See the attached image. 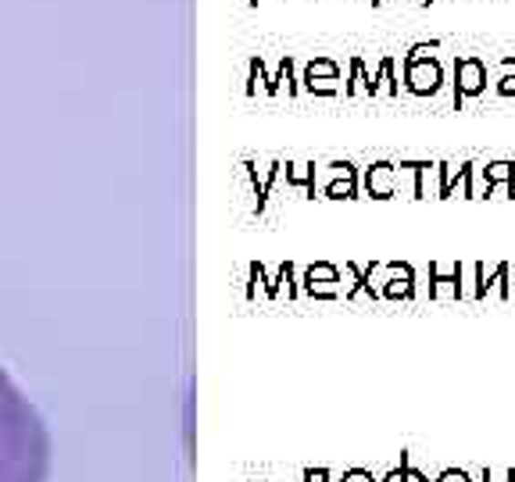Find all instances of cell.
Segmentation results:
<instances>
[{"label": "cell", "mask_w": 515, "mask_h": 482, "mask_svg": "<svg viewBox=\"0 0 515 482\" xmlns=\"http://www.w3.org/2000/svg\"><path fill=\"white\" fill-rule=\"evenodd\" d=\"M429 297L462 300V261H429Z\"/></svg>", "instance_id": "obj_5"}, {"label": "cell", "mask_w": 515, "mask_h": 482, "mask_svg": "<svg viewBox=\"0 0 515 482\" xmlns=\"http://www.w3.org/2000/svg\"><path fill=\"white\" fill-rule=\"evenodd\" d=\"M509 279H512V265H509V261H498V268H494L490 276H487L483 265H476V289H472V297H476V300H487V293L498 289L501 300H512V286H509Z\"/></svg>", "instance_id": "obj_6"}, {"label": "cell", "mask_w": 515, "mask_h": 482, "mask_svg": "<svg viewBox=\"0 0 515 482\" xmlns=\"http://www.w3.org/2000/svg\"><path fill=\"white\" fill-rule=\"evenodd\" d=\"M436 47H440V40L419 43V47H412L408 58H405V82H408V89H412L415 97H436L440 86H444V68H440V61L429 58V50H436Z\"/></svg>", "instance_id": "obj_2"}, {"label": "cell", "mask_w": 515, "mask_h": 482, "mask_svg": "<svg viewBox=\"0 0 515 482\" xmlns=\"http://www.w3.org/2000/svg\"><path fill=\"white\" fill-rule=\"evenodd\" d=\"M423 4H426V7H429V4H433V0H423Z\"/></svg>", "instance_id": "obj_17"}, {"label": "cell", "mask_w": 515, "mask_h": 482, "mask_svg": "<svg viewBox=\"0 0 515 482\" xmlns=\"http://www.w3.org/2000/svg\"><path fill=\"white\" fill-rule=\"evenodd\" d=\"M401 168H412L415 172V197L423 201L426 197V175L436 172V161H405Z\"/></svg>", "instance_id": "obj_10"}, {"label": "cell", "mask_w": 515, "mask_h": 482, "mask_svg": "<svg viewBox=\"0 0 515 482\" xmlns=\"http://www.w3.org/2000/svg\"><path fill=\"white\" fill-rule=\"evenodd\" d=\"M54 443L47 422L0 368V482H50Z\"/></svg>", "instance_id": "obj_1"}, {"label": "cell", "mask_w": 515, "mask_h": 482, "mask_svg": "<svg viewBox=\"0 0 515 482\" xmlns=\"http://www.w3.org/2000/svg\"><path fill=\"white\" fill-rule=\"evenodd\" d=\"M401 468H405V482H429L419 468H412V465H408V457H401Z\"/></svg>", "instance_id": "obj_13"}, {"label": "cell", "mask_w": 515, "mask_h": 482, "mask_svg": "<svg viewBox=\"0 0 515 482\" xmlns=\"http://www.w3.org/2000/svg\"><path fill=\"white\" fill-rule=\"evenodd\" d=\"M501 79H498V97H515V58L501 61Z\"/></svg>", "instance_id": "obj_11"}, {"label": "cell", "mask_w": 515, "mask_h": 482, "mask_svg": "<svg viewBox=\"0 0 515 482\" xmlns=\"http://www.w3.org/2000/svg\"><path fill=\"white\" fill-rule=\"evenodd\" d=\"M487 89V65L476 54L455 58V111H462V104L469 97H479Z\"/></svg>", "instance_id": "obj_3"}, {"label": "cell", "mask_w": 515, "mask_h": 482, "mask_svg": "<svg viewBox=\"0 0 515 482\" xmlns=\"http://www.w3.org/2000/svg\"><path fill=\"white\" fill-rule=\"evenodd\" d=\"M384 482H405V468H394V472H386Z\"/></svg>", "instance_id": "obj_15"}, {"label": "cell", "mask_w": 515, "mask_h": 482, "mask_svg": "<svg viewBox=\"0 0 515 482\" xmlns=\"http://www.w3.org/2000/svg\"><path fill=\"white\" fill-rule=\"evenodd\" d=\"M347 482H373V476H369V472H351Z\"/></svg>", "instance_id": "obj_16"}, {"label": "cell", "mask_w": 515, "mask_h": 482, "mask_svg": "<svg viewBox=\"0 0 515 482\" xmlns=\"http://www.w3.org/2000/svg\"><path fill=\"white\" fill-rule=\"evenodd\" d=\"M384 293L386 297H394V300H397V297L408 300V297L415 293V272H412L408 265H390V282H386Z\"/></svg>", "instance_id": "obj_9"}, {"label": "cell", "mask_w": 515, "mask_h": 482, "mask_svg": "<svg viewBox=\"0 0 515 482\" xmlns=\"http://www.w3.org/2000/svg\"><path fill=\"white\" fill-rule=\"evenodd\" d=\"M365 186H369V194L373 197H394V190H397V175H394V164L390 161H380V164H373L369 168V175H365Z\"/></svg>", "instance_id": "obj_8"}, {"label": "cell", "mask_w": 515, "mask_h": 482, "mask_svg": "<svg viewBox=\"0 0 515 482\" xmlns=\"http://www.w3.org/2000/svg\"><path fill=\"white\" fill-rule=\"evenodd\" d=\"M479 482H515V468H512V472H505L501 479H498L490 468H483V472H479Z\"/></svg>", "instance_id": "obj_14"}, {"label": "cell", "mask_w": 515, "mask_h": 482, "mask_svg": "<svg viewBox=\"0 0 515 482\" xmlns=\"http://www.w3.org/2000/svg\"><path fill=\"white\" fill-rule=\"evenodd\" d=\"M498 186H505V194L515 197V161H490L487 168H483V179H479V186H476V197H490Z\"/></svg>", "instance_id": "obj_7"}, {"label": "cell", "mask_w": 515, "mask_h": 482, "mask_svg": "<svg viewBox=\"0 0 515 482\" xmlns=\"http://www.w3.org/2000/svg\"><path fill=\"white\" fill-rule=\"evenodd\" d=\"M436 175H440V186H436L440 201H451L458 190L466 201H476V164L472 161H462L458 168H451L447 161H436Z\"/></svg>", "instance_id": "obj_4"}, {"label": "cell", "mask_w": 515, "mask_h": 482, "mask_svg": "<svg viewBox=\"0 0 515 482\" xmlns=\"http://www.w3.org/2000/svg\"><path fill=\"white\" fill-rule=\"evenodd\" d=\"M433 482H472V476L466 468H444V472H436Z\"/></svg>", "instance_id": "obj_12"}]
</instances>
